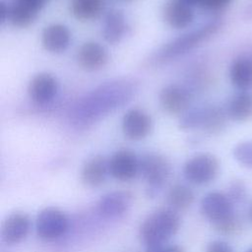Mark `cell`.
Listing matches in <instances>:
<instances>
[{
  "mask_svg": "<svg viewBox=\"0 0 252 252\" xmlns=\"http://www.w3.org/2000/svg\"><path fill=\"white\" fill-rule=\"evenodd\" d=\"M219 28L220 24L218 22H212L199 28L198 30L183 34L162 46L156 53L153 60L156 63H164L173 60L174 58L189 52L201 44L207 38L212 36L219 30Z\"/></svg>",
  "mask_w": 252,
  "mask_h": 252,
  "instance_id": "3",
  "label": "cell"
},
{
  "mask_svg": "<svg viewBox=\"0 0 252 252\" xmlns=\"http://www.w3.org/2000/svg\"><path fill=\"white\" fill-rule=\"evenodd\" d=\"M127 30L125 15L118 9L110 10L104 18L102 26V36L110 44L121 41Z\"/></svg>",
  "mask_w": 252,
  "mask_h": 252,
  "instance_id": "19",
  "label": "cell"
},
{
  "mask_svg": "<svg viewBox=\"0 0 252 252\" xmlns=\"http://www.w3.org/2000/svg\"><path fill=\"white\" fill-rule=\"evenodd\" d=\"M246 252H252V248H250V249H249V250H247Z\"/></svg>",
  "mask_w": 252,
  "mask_h": 252,
  "instance_id": "34",
  "label": "cell"
},
{
  "mask_svg": "<svg viewBox=\"0 0 252 252\" xmlns=\"http://www.w3.org/2000/svg\"><path fill=\"white\" fill-rule=\"evenodd\" d=\"M232 0H201L200 6L210 9V10H219L227 6Z\"/></svg>",
  "mask_w": 252,
  "mask_h": 252,
  "instance_id": "28",
  "label": "cell"
},
{
  "mask_svg": "<svg viewBox=\"0 0 252 252\" xmlns=\"http://www.w3.org/2000/svg\"><path fill=\"white\" fill-rule=\"evenodd\" d=\"M227 196L233 202H240L246 196V187L241 180L231 182Z\"/></svg>",
  "mask_w": 252,
  "mask_h": 252,
  "instance_id": "26",
  "label": "cell"
},
{
  "mask_svg": "<svg viewBox=\"0 0 252 252\" xmlns=\"http://www.w3.org/2000/svg\"><path fill=\"white\" fill-rule=\"evenodd\" d=\"M212 223L215 230H217L219 233L223 235L236 234L241 228L240 220L234 214H232L231 216L223 220H220L219 221H215Z\"/></svg>",
  "mask_w": 252,
  "mask_h": 252,
  "instance_id": "24",
  "label": "cell"
},
{
  "mask_svg": "<svg viewBox=\"0 0 252 252\" xmlns=\"http://www.w3.org/2000/svg\"><path fill=\"white\" fill-rule=\"evenodd\" d=\"M228 116L238 122H244L252 118V94L242 91L235 94L228 103Z\"/></svg>",
  "mask_w": 252,
  "mask_h": 252,
  "instance_id": "22",
  "label": "cell"
},
{
  "mask_svg": "<svg viewBox=\"0 0 252 252\" xmlns=\"http://www.w3.org/2000/svg\"><path fill=\"white\" fill-rule=\"evenodd\" d=\"M129 191L116 190L104 194L96 204V211L104 219H116L123 216L132 203Z\"/></svg>",
  "mask_w": 252,
  "mask_h": 252,
  "instance_id": "11",
  "label": "cell"
},
{
  "mask_svg": "<svg viewBox=\"0 0 252 252\" xmlns=\"http://www.w3.org/2000/svg\"><path fill=\"white\" fill-rule=\"evenodd\" d=\"M47 0H16L10 6L9 22L17 28H28L37 17Z\"/></svg>",
  "mask_w": 252,
  "mask_h": 252,
  "instance_id": "16",
  "label": "cell"
},
{
  "mask_svg": "<svg viewBox=\"0 0 252 252\" xmlns=\"http://www.w3.org/2000/svg\"><path fill=\"white\" fill-rule=\"evenodd\" d=\"M162 19L168 27L182 30L193 23L194 12L192 6L182 0H167L162 7Z\"/></svg>",
  "mask_w": 252,
  "mask_h": 252,
  "instance_id": "15",
  "label": "cell"
},
{
  "mask_svg": "<svg viewBox=\"0 0 252 252\" xmlns=\"http://www.w3.org/2000/svg\"><path fill=\"white\" fill-rule=\"evenodd\" d=\"M59 89L57 79L50 73L42 72L32 77L28 87V94L32 102L43 105L52 101Z\"/></svg>",
  "mask_w": 252,
  "mask_h": 252,
  "instance_id": "10",
  "label": "cell"
},
{
  "mask_svg": "<svg viewBox=\"0 0 252 252\" xmlns=\"http://www.w3.org/2000/svg\"><path fill=\"white\" fill-rule=\"evenodd\" d=\"M105 7V0H71L70 11L75 19L88 22L98 18Z\"/></svg>",
  "mask_w": 252,
  "mask_h": 252,
  "instance_id": "21",
  "label": "cell"
},
{
  "mask_svg": "<svg viewBox=\"0 0 252 252\" xmlns=\"http://www.w3.org/2000/svg\"><path fill=\"white\" fill-rule=\"evenodd\" d=\"M68 226L69 220L66 214L57 208H44L36 216V234L43 240L50 241L59 238L67 231Z\"/></svg>",
  "mask_w": 252,
  "mask_h": 252,
  "instance_id": "6",
  "label": "cell"
},
{
  "mask_svg": "<svg viewBox=\"0 0 252 252\" xmlns=\"http://www.w3.org/2000/svg\"><path fill=\"white\" fill-rule=\"evenodd\" d=\"M233 155L238 162L247 167H252V142H244L237 145Z\"/></svg>",
  "mask_w": 252,
  "mask_h": 252,
  "instance_id": "25",
  "label": "cell"
},
{
  "mask_svg": "<svg viewBox=\"0 0 252 252\" xmlns=\"http://www.w3.org/2000/svg\"><path fill=\"white\" fill-rule=\"evenodd\" d=\"M135 92L130 81H114L94 90L75 108L73 121L78 126L94 123L112 110L127 102Z\"/></svg>",
  "mask_w": 252,
  "mask_h": 252,
  "instance_id": "1",
  "label": "cell"
},
{
  "mask_svg": "<svg viewBox=\"0 0 252 252\" xmlns=\"http://www.w3.org/2000/svg\"><path fill=\"white\" fill-rule=\"evenodd\" d=\"M218 158L208 153L198 154L190 158L184 164L183 174L187 181L195 185H205L213 181L219 173Z\"/></svg>",
  "mask_w": 252,
  "mask_h": 252,
  "instance_id": "5",
  "label": "cell"
},
{
  "mask_svg": "<svg viewBox=\"0 0 252 252\" xmlns=\"http://www.w3.org/2000/svg\"><path fill=\"white\" fill-rule=\"evenodd\" d=\"M195 196L191 188L184 184H175L170 187L167 193V202L172 210H187L194 202Z\"/></svg>",
  "mask_w": 252,
  "mask_h": 252,
  "instance_id": "23",
  "label": "cell"
},
{
  "mask_svg": "<svg viewBox=\"0 0 252 252\" xmlns=\"http://www.w3.org/2000/svg\"><path fill=\"white\" fill-rule=\"evenodd\" d=\"M248 216H249V219H250V220L252 221V206L250 207V209H249V212H248Z\"/></svg>",
  "mask_w": 252,
  "mask_h": 252,
  "instance_id": "32",
  "label": "cell"
},
{
  "mask_svg": "<svg viewBox=\"0 0 252 252\" xmlns=\"http://www.w3.org/2000/svg\"><path fill=\"white\" fill-rule=\"evenodd\" d=\"M31 226V220L27 214L14 212L10 214L2 222L1 238L8 245H14L23 241Z\"/></svg>",
  "mask_w": 252,
  "mask_h": 252,
  "instance_id": "14",
  "label": "cell"
},
{
  "mask_svg": "<svg viewBox=\"0 0 252 252\" xmlns=\"http://www.w3.org/2000/svg\"><path fill=\"white\" fill-rule=\"evenodd\" d=\"M10 16V6L7 5L4 1L0 2V20L1 23L9 21Z\"/></svg>",
  "mask_w": 252,
  "mask_h": 252,
  "instance_id": "29",
  "label": "cell"
},
{
  "mask_svg": "<svg viewBox=\"0 0 252 252\" xmlns=\"http://www.w3.org/2000/svg\"><path fill=\"white\" fill-rule=\"evenodd\" d=\"M71 32L67 26L53 23L46 26L40 36L42 47L50 53H61L65 51L71 42Z\"/></svg>",
  "mask_w": 252,
  "mask_h": 252,
  "instance_id": "17",
  "label": "cell"
},
{
  "mask_svg": "<svg viewBox=\"0 0 252 252\" xmlns=\"http://www.w3.org/2000/svg\"><path fill=\"white\" fill-rule=\"evenodd\" d=\"M171 172L169 160L158 153H148L140 158V173L147 182L146 194L154 198L159 194Z\"/></svg>",
  "mask_w": 252,
  "mask_h": 252,
  "instance_id": "4",
  "label": "cell"
},
{
  "mask_svg": "<svg viewBox=\"0 0 252 252\" xmlns=\"http://www.w3.org/2000/svg\"><path fill=\"white\" fill-rule=\"evenodd\" d=\"M206 252H234V250L222 240H214L207 245Z\"/></svg>",
  "mask_w": 252,
  "mask_h": 252,
  "instance_id": "27",
  "label": "cell"
},
{
  "mask_svg": "<svg viewBox=\"0 0 252 252\" xmlns=\"http://www.w3.org/2000/svg\"><path fill=\"white\" fill-rule=\"evenodd\" d=\"M109 174L108 159L102 156H94L89 158L81 169V181L90 188H96L102 185Z\"/></svg>",
  "mask_w": 252,
  "mask_h": 252,
  "instance_id": "18",
  "label": "cell"
},
{
  "mask_svg": "<svg viewBox=\"0 0 252 252\" xmlns=\"http://www.w3.org/2000/svg\"><path fill=\"white\" fill-rule=\"evenodd\" d=\"M181 220L172 209H159L149 215L140 226V238L146 246L162 245L179 229Z\"/></svg>",
  "mask_w": 252,
  "mask_h": 252,
  "instance_id": "2",
  "label": "cell"
},
{
  "mask_svg": "<svg viewBox=\"0 0 252 252\" xmlns=\"http://www.w3.org/2000/svg\"><path fill=\"white\" fill-rule=\"evenodd\" d=\"M159 104L169 114H182L190 106L191 94L188 89L178 84H169L158 94Z\"/></svg>",
  "mask_w": 252,
  "mask_h": 252,
  "instance_id": "9",
  "label": "cell"
},
{
  "mask_svg": "<svg viewBox=\"0 0 252 252\" xmlns=\"http://www.w3.org/2000/svg\"><path fill=\"white\" fill-rule=\"evenodd\" d=\"M232 201L221 192H209L201 201V212L212 222L223 220L233 214Z\"/></svg>",
  "mask_w": 252,
  "mask_h": 252,
  "instance_id": "13",
  "label": "cell"
},
{
  "mask_svg": "<svg viewBox=\"0 0 252 252\" xmlns=\"http://www.w3.org/2000/svg\"><path fill=\"white\" fill-rule=\"evenodd\" d=\"M109 174L119 181H130L140 172V158L128 149L116 151L108 159Z\"/></svg>",
  "mask_w": 252,
  "mask_h": 252,
  "instance_id": "8",
  "label": "cell"
},
{
  "mask_svg": "<svg viewBox=\"0 0 252 252\" xmlns=\"http://www.w3.org/2000/svg\"><path fill=\"white\" fill-rule=\"evenodd\" d=\"M121 128L124 136L131 141H141L147 138L153 130L151 115L141 108H131L122 118Z\"/></svg>",
  "mask_w": 252,
  "mask_h": 252,
  "instance_id": "7",
  "label": "cell"
},
{
  "mask_svg": "<svg viewBox=\"0 0 252 252\" xmlns=\"http://www.w3.org/2000/svg\"><path fill=\"white\" fill-rule=\"evenodd\" d=\"M161 252H185V251L179 245H167L162 248Z\"/></svg>",
  "mask_w": 252,
  "mask_h": 252,
  "instance_id": "30",
  "label": "cell"
},
{
  "mask_svg": "<svg viewBox=\"0 0 252 252\" xmlns=\"http://www.w3.org/2000/svg\"><path fill=\"white\" fill-rule=\"evenodd\" d=\"M123 2H132V1H135V0H121Z\"/></svg>",
  "mask_w": 252,
  "mask_h": 252,
  "instance_id": "33",
  "label": "cell"
},
{
  "mask_svg": "<svg viewBox=\"0 0 252 252\" xmlns=\"http://www.w3.org/2000/svg\"><path fill=\"white\" fill-rule=\"evenodd\" d=\"M78 65L86 71H97L103 68L109 59L107 49L96 41H86L77 50Z\"/></svg>",
  "mask_w": 252,
  "mask_h": 252,
  "instance_id": "12",
  "label": "cell"
},
{
  "mask_svg": "<svg viewBox=\"0 0 252 252\" xmlns=\"http://www.w3.org/2000/svg\"><path fill=\"white\" fill-rule=\"evenodd\" d=\"M230 82L241 91L252 88V58L239 57L235 59L229 68Z\"/></svg>",
  "mask_w": 252,
  "mask_h": 252,
  "instance_id": "20",
  "label": "cell"
},
{
  "mask_svg": "<svg viewBox=\"0 0 252 252\" xmlns=\"http://www.w3.org/2000/svg\"><path fill=\"white\" fill-rule=\"evenodd\" d=\"M182 1L187 3V4H189V5H191V6H193V5H200V3H201V0H182Z\"/></svg>",
  "mask_w": 252,
  "mask_h": 252,
  "instance_id": "31",
  "label": "cell"
}]
</instances>
